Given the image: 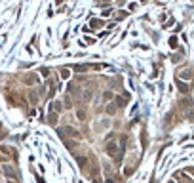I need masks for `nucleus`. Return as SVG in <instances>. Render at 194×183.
I'll return each instance as SVG.
<instances>
[{
    "instance_id": "3",
    "label": "nucleus",
    "mask_w": 194,
    "mask_h": 183,
    "mask_svg": "<svg viewBox=\"0 0 194 183\" xmlns=\"http://www.w3.org/2000/svg\"><path fill=\"white\" fill-rule=\"evenodd\" d=\"M169 46H171V48H177V40H175V38H171V40H169Z\"/></svg>"
},
{
    "instance_id": "2",
    "label": "nucleus",
    "mask_w": 194,
    "mask_h": 183,
    "mask_svg": "<svg viewBox=\"0 0 194 183\" xmlns=\"http://www.w3.org/2000/svg\"><path fill=\"white\" fill-rule=\"evenodd\" d=\"M177 86H179L181 92H187V90H188V86H187V84H183V82H177Z\"/></svg>"
},
{
    "instance_id": "1",
    "label": "nucleus",
    "mask_w": 194,
    "mask_h": 183,
    "mask_svg": "<svg viewBox=\"0 0 194 183\" xmlns=\"http://www.w3.org/2000/svg\"><path fill=\"white\" fill-rule=\"evenodd\" d=\"M181 78H185V80H190V78H192V73H190V71H183V73H181Z\"/></svg>"
}]
</instances>
